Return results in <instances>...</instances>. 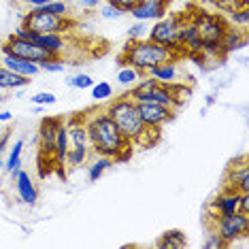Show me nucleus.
I'll use <instances>...</instances> for the list:
<instances>
[{"label": "nucleus", "mask_w": 249, "mask_h": 249, "mask_svg": "<svg viewBox=\"0 0 249 249\" xmlns=\"http://www.w3.org/2000/svg\"><path fill=\"white\" fill-rule=\"evenodd\" d=\"M88 128V137L92 151L98 156L113 158L115 162H126L132 156L134 143L122 134V130L117 128V124L109 117V113L105 109H92L88 113H83Z\"/></svg>", "instance_id": "1"}, {"label": "nucleus", "mask_w": 249, "mask_h": 249, "mask_svg": "<svg viewBox=\"0 0 249 249\" xmlns=\"http://www.w3.org/2000/svg\"><path fill=\"white\" fill-rule=\"evenodd\" d=\"M181 53L173 52L168 47H162L149 38H139V41H130L122 53L117 55V64L120 66H132L141 75H147L154 66L162 64L166 60H179Z\"/></svg>", "instance_id": "2"}, {"label": "nucleus", "mask_w": 249, "mask_h": 249, "mask_svg": "<svg viewBox=\"0 0 249 249\" xmlns=\"http://www.w3.org/2000/svg\"><path fill=\"white\" fill-rule=\"evenodd\" d=\"M188 15L192 24L196 26V32L202 41L200 55H211V58L224 55L222 38H224L226 28H228V21L219 13H207V11H194V13H188Z\"/></svg>", "instance_id": "3"}, {"label": "nucleus", "mask_w": 249, "mask_h": 249, "mask_svg": "<svg viewBox=\"0 0 249 249\" xmlns=\"http://www.w3.org/2000/svg\"><path fill=\"white\" fill-rule=\"evenodd\" d=\"M105 111L109 113V117L117 124V128L122 130V134L126 137L130 143L137 145V141L141 139L145 130V124L139 115V107L134 100H130L128 96H122V98L115 100H107Z\"/></svg>", "instance_id": "4"}, {"label": "nucleus", "mask_w": 249, "mask_h": 249, "mask_svg": "<svg viewBox=\"0 0 249 249\" xmlns=\"http://www.w3.org/2000/svg\"><path fill=\"white\" fill-rule=\"evenodd\" d=\"M207 226L209 230H215L222 239L230 245H234L239 239H247L249 234V213H230V215H215L207 211Z\"/></svg>", "instance_id": "5"}, {"label": "nucleus", "mask_w": 249, "mask_h": 249, "mask_svg": "<svg viewBox=\"0 0 249 249\" xmlns=\"http://www.w3.org/2000/svg\"><path fill=\"white\" fill-rule=\"evenodd\" d=\"M181 19H183V13H173V15H164L162 19H158L154 28H151L149 32H147L145 38H149V41H154L158 45H162V47H168L173 49V52H177L183 55L179 47V26H181Z\"/></svg>", "instance_id": "6"}, {"label": "nucleus", "mask_w": 249, "mask_h": 249, "mask_svg": "<svg viewBox=\"0 0 249 249\" xmlns=\"http://www.w3.org/2000/svg\"><path fill=\"white\" fill-rule=\"evenodd\" d=\"M21 26H26L28 30L38 32V35H45V32H62L64 35L72 28V21L69 18L47 13L43 7H38V9H30L21 18Z\"/></svg>", "instance_id": "7"}, {"label": "nucleus", "mask_w": 249, "mask_h": 249, "mask_svg": "<svg viewBox=\"0 0 249 249\" xmlns=\"http://www.w3.org/2000/svg\"><path fill=\"white\" fill-rule=\"evenodd\" d=\"M0 52L13 53V55H18V58H24V60H32V62H36V64H41V62H47V60L53 58L52 53L45 52L43 47H38L36 43L26 41V38H19V36H15V35H9L7 36V41L0 45Z\"/></svg>", "instance_id": "8"}, {"label": "nucleus", "mask_w": 249, "mask_h": 249, "mask_svg": "<svg viewBox=\"0 0 249 249\" xmlns=\"http://www.w3.org/2000/svg\"><path fill=\"white\" fill-rule=\"evenodd\" d=\"M139 107V115L147 128H162L168 122L175 120V109L164 105H156V103H137Z\"/></svg>", "instance_id": "9"}, {"label": "nucleus", "mask_w": 249, "mask_h": 249, "mask_svg": "<svg viewBox=\"0 0 249 249\" xmlns=\"http://www.w3.org/2000/svg\"><path fill=\"white\" fill-rule=\"evenodd\" d=\"M62 122H64L62 117H47V120L41 122V128H38V151H41V158L53 160L55 137H58V128Z\"/></svg>", "instance_id": "10"}, {"label": "nucleus", "mask_w": 249, "mask_h": 249, "mask_svg": "<svg viewBox=\"0 0 249 249\" xmlns=\"http://www.w3.org/2000/svg\"><path fill=\"white\" fill-rule=\"evenodd\" d=\"M224 185L236 192H249V166H247V158L243 156L239 160H234L226 171Z\"/></svg>", "instance_id": "11"}, {"label": "nucleus", "mask_w": 249, "mask_h": 249, "mask_svg": "<svg viewBox=\"0 0 249 249\" xmlns=\"http://www.w3.org/2000/svg\"><path fill=\"white\" fill-rule=\"evenodd\" d=\"M179 47L183 53H192V55H200L202 52V41L196 32V26L192 24L190 15L185 13L179 26Z\"/></svg>", "instance_id": "12"}, {"label": "nucleus", "mask_w": 249, "mask_h": 249, "mask_svg": "<svg viewBox=\"0 0 249 249\" xmlns=\"http://www.w3.org/2000/svg\"><path fill=\"white\" fill-rule=\"evenodd\" d=\"M128 13H132V18L137 21H158L168 13V4L162 0H139V4H134Z\"/></svg>", "instance_id": "13"}, {"label": "nucleus", "mask_w": 249, "mask_h": 249, "mask_svg": "<svg viewBox=\"0 0 249 249\" xmlns=\"http://www.w3.org/2000/svg\"><path fill=\"white\" fill-rule=\"evenodd\" d=\"M239 198H241V192L236 190H230V188H222L217 196L211 200L209 205V211L215 213V215H230V213H236L239 211Z\"/></svg>", "instance_id": "14"}, {"label": "nucleus", "mask_w": 249, "mask_h": 249, "mask_svg": "<svg viewBox=\"0 0 249 249\" xmlns=\"http://www.w3.org/2000/svg\"><path fill=\"white\" fill-rule=\"evenodd\" d=\"M0 64L7 66L9 71L18 72V75L28 77V79L36 77L38 72H41V66H38L36 62H32V60H24V58H18V55L7 53V52H0Z\"/></svg>", "instance_id": "15"}, {"label": "nucleus", "mask_w": 249, "mask_h": 249, "mask_svg": "<svg viewBox=\"0 0 249 249\" xmlns=\"http://www.w3.org/2000/svg\"><path fill=\"white\" fill-rule=\"evenodd\" d=\"M13 175V181H15V190H18V196L21 202H26V205H35L38 200V192H36V185L32 183L30 175L24 173L19 168V171L11 173Z\"/></svg>", "instance_id": "16"}, {"label": "nucleus", "mask_w": 249, "mask_h": 249, "mask_svg": "<svg viewBox=\"0 0 249 249\" xmlns=\"http://www.w3.org/2000/svg\"><path fill=\"white\" fill-rule=\"evenodd\" d=\"M35 43L38 47H43L45 52H49L53 58H60L66 52V38L62 32H45V35H36Z\"/></svg>", "instance_id": "17"}, {"label": "nucleus", "mask_w": 249, "mask_h": 249, "mask_svg": "<svg viewBox=\"0 0 249 249\" xmlns=\"http://www.w3.org/2000/svg\"><path fill=\"white\" fill-rule=\"evenodd\" d=\"M149 77H154L158 83H164V86H171V83L177 81L179 77V69H177V60H166L162 62V64L154 66L149 72H147Z\"/></svg>", "instance_id": "18"}, {"label": "nucleus", "mask_w": 249, "mask_h": 249, "mask_svg": "<svg viewBox=\"0 0 249 249\" xmlns=\"http://www.w3.org/2000/svg\"><path fill=\"white\" fill-rule=\"evenodd\" d=\"M247 45V35L243 28H234V26H228L224 32V38H222V53H232L236 49L245 47Z\"/></svg>", "instance_id": "19"}, {"label": "nucleus", "mask_w": 249, "mask_h": 249, "mask_svg": "<svg viewBox=\"0 0 249 249\" xmlns=\"http://www.w3.org/2000/svg\"><path fill=\"white\" fill-rule=\"evenodd\" d=\"M30 83V79L24 75H18V72L9 71L7 66L0 64V89H19L26 88Z\"/></svg>", "instance_id": "20"}, {"label": "nucleus", "mask_w": 249, "mask_h": 249, "mask_svg": "<svg viewBox=\"0 0 249 249\" xmlns=\"http://www.w3.org/2000/svg\"><path fill=\"white\" fill-rule=\"evenodd\" d=\"M113 164H115V160H113V158L94 154V158L88 162V179H89V181H98V179L105 175L107 168H111Z\"/></svg>", "instance_id": "21"}, {"label": "nucleus", "mask_w": 249, "mask_h": 249, "mask_svg": "<svg viewBox=\"0 0 249 249\" xmlns=\"http://www.w3.org/2000/svg\"><path fill=\"white\" fill-rule=\"evenodd\" d=\"M156 245L160 249H181L188 245V239H185L183 230H166L160 239H158Z\"/></svg>", "instance_id": "22"}, {"label": "nucleus", "mask_w": 249, "mask_h": 249, "mask_svg": "<svg viewBox=\"0 0 249 249\" xmlns=\"http://www.w3.org/2000/svg\"><path fill=\"white\" fill-rule=\"evenodd\" d=\"M94 151L86 149V147H69V154L64 158V166L69 168H79V166H86L92 158Z\"/></svg>", "instance_id": "23"}, {"label": "nucleus", "mask_w": 249, "mask_h": 249, "mask_svg": "<svg viewBox=\"0 0 249 249\" xmlns=\"http://www.w3.org/2000/svg\"><path fill=\"white\" fill-rule=\"evenodd\" d=\"M171 92H173V109L175 111H179L181 107L192 98V86H188V83H185V86L179 81L171 83Z\"/></svg>", "instance_id": "24"}, {"label": "nucleus", "mask_w": 249, "mask_h": 249, "mask_svg": "<svg viewBox=\"0 0 249 249\" xmlns=\"http://www.w3.org/2000/svg\"><path fill=\"white\" fill-rule=\"evenodd\" d=\"M21 149H24V143H21V141H15L13 147H11V151H9L7 162H4V168H7L9 173H15L21 168Z\"/></svg>", "instance_id": "25"}, {"label": "nucleus", "mask_w": 249, "mask_h": 249, "mask_svg": "<svg viewBox=\"0 0 249 249\" xmlns=\"http://www.w3.org/2000/svg\"><path fill=\"white\" fill-rule=\"evenodd\" d=\"M139 79H141V72L137 69H132V66H120V71H117V83L124 88H132Z\"/></svg>", "instance_id": "26"}, {"label": "nucleus", "mask_w": 249, "mask_h": 249, "mask_svg": "<svg viewBox=\"0 0 249 249\" xmlns=\"http://www.w3.org/2000/svg\"><path fill=\"white\" fill-rule=\"evenodd\" d=\"M228 26H234V28H245L249 26V7H241V9H234L228 13Z\"/></svg>", "instance_id": "27"}, {"label": "nucleus", "mask_w": 249, "mask_h": 249, "mask_svg": "<svg viewBox=\"0 0 249 249\" xmlns=\"http://www.w3.org/2000/svg\"><path fill=\"white\" fill-rule=\"evenodd\" d=\"M92 98L96 100V103H105V100H111V96H113V86L111 83H107V81H98V83H94L92 88Z\"/></svg>", "instance_id": "28"}, {"label": "nucleus", "mask_w": 249, "mask_h": 249, "mask_svg": "<svg viewBox=\"0 0 249 249\" xmlns=\"http://www.w3.org/2000/svg\"><path fill=\"white\" fill-rule=\"evenodd\" d=\"M98 13H100V18L103 19H120L122 15H124V11L122 9H117L115 4H109V2H100V7H98Z\"/></svg>", "instance_id": "29"}, {"label": "nucleus", "mask_w": 249, "mask_h": 249, "mask_svg": "<svg viewBox=\"0 0 249 249\" xmlns=\"http://www.w3.org/2000/svg\"><path fill=\"white\" fill-rule=\"evenodd\" d=\"M211 2L217 7V11H222V13H230V11H234V9L247 7V0H211Z\"/></svg>", "instance_id": "30"}, {"label": "nucleus", "mask_w": 249, "mask_h": 249, "mask_svg": "<svg viewBox=\"0 0 249 249\" xmlns=\"http://www.w3.org/2000/svg\"><path fill=\"white\" fill-rule=\"evenodd\" d=\"M69 86L75 88V89H89L94 86V79L89 75H86V72H81V75H75V77L69 79Z\"/></svg>", "instance_id": "31"}, {"label": "nucleus", "mask_w": 249, "mask_h": 249, "mask_svg": "<svg viewBox=\"0 0 249 249\" xmlns=\"http://www.w3.org/2000/svg\"><path fill=\"white\" fill-rule=\"evenodd\" d=\"M47 13H53V15H60V18H69V4L64 0H52L49 4L43 7Z\"/></svg>", "instance_id": "32"}, {"label": "nucleus", "mask_w": 249, "mask_h": 249, "mask_svg": "<svg viewBox=\"0 0 249 249\" xmlns=\"http://www.w3.org/2000/svg\"><path fill=\"white\" fill-rule=\"evenodd\" d=\"M55 94L52 92H38L35 96H30V103L32 105H38V107H47V105H55Z\"/></svg>", "instance_id": "33"}, {"label": "nucleus", "mask_w": 249, "mask_h": 249, "mask_svg": "<svg viewBox=\"0 0 249 249\" xmlns=\"http://www.w3.org/2000/svg\"><path fill=\"white\" fill-rule=\"evenodd\" d=\"M205 247L207 249H224V247H228V243H226L215 230H209L207 241H205Z\"/></svg>", "instance_id": "34"}, {"label": "nucleus", "mask_w": 249, "mask_h": 249, "mask_svg": "<svg viewBox=\"0 0 249 249\" xmlns=\"http://www.w3.org/2000/svg\"><path fill=\"white\" fill-rule=\"evenodd\" d=\"M41 71H45V72H62L64 71V60L62 58H52V60H47V62H41Z\"/></svg>", "instance_id": "35"}, {"label": "nucleus", "mask_w": 249, "mask_h": 249, "mask_svg": "<svg viewBox=\"0 0 249 249\" xmlns=\"http://www.w3.org/2000/svg\"><path fill=\"white\" fill-rule=\"evenodd\" d=\"M147 35V28H145V21H137L128 28V38L130 41H139V38H145Z\"/></svg>", "instance_id": "36"}, {"label": "nucleus", "mask_w": 249, "mask_h": 249, "mask_svg": "<svg viewBox=\"0 0 249 249\" xmlns=\"http://www.w3.org/2000/svg\"><path fill=\"white\" fill-rule=\"evenodd\" d=\"M105 2H109V4H115L117 9H122L124 13H128V11L132 9L134 4H139V0H105Z\"/></svg>", "instance_id": "37"}, {"label": "nucleus", "mask_w": 249, "mask_h": 249, "mask_svg": "<svg viewBox=\"0 0 249 249\" xmlns=\"http://www.w3.org/2000/svg\"><path fill=\"white\" fill-rule=\"evenodd\" d=\"M75 2H77V7H81L86 11H92V9L100 7V2H103V0H75Z\"/></svg>", "instance_id": "38"}, {"label": "nucleus", "mask_w": 249, "mask_h": 249, "mask_svg": "<svg viewBox=\"0 0 249 249\" xmlns=\"http://www.w3.org/2000/svg\"><path fill=\"white\" fill-rule=\"evenodd\" d=\"M239 211L241 213H249V192H243L239 198Z\"/></svg>", "instance_id": "39"}, {"label": "nucleus", "mask_w": 249, "mask_h": 249, "mask_svg": "<svg viewBox=\"0 0 249 249\" xmlns=\"http://www.w3.org/2000/svg\"><path fill=\"white\" fill-rule=\"evenodd\" d=\"M30 9H38V7H45V4H49L52 0H24Z\"/></svg>", "instance_id": "40"}, {"label": "nucleus", "mask_w": 249, "mask_h": 249, "mask_svg": "<svg viewBox=\"0 0 249 249\" xmlns=\"http://www.w3.org/2000/svg\"><path fill=\"white\" fill-rule=\"evenodd\" d=\"M11 120H13V113H9V111L0 113V122H11Z\"/></svg>", "instance_id": "41"}, {"label": "nucleus", "mask_w": 249, "mask_h": 249, "mask_svg": "<svg viewBox=\"0 0 249 249\" xmlns=\"http://www.w3.org/2000/svg\"><path fill=\"white\" fill-rule=\"evenodd\" d=\"M2 168H4V162H2V158H0V173H2Z\"/></svg>", "instance_id": "42"}, {"label": "nucleus", "mask_w": 249, "mask_h": 249, "mask_svg": "<svg viewBox=\"0 0 249 249\" xmlns=\"http://www.w3.org/2000/svg\"><path fill=\"white\" fill-rule=\"evenodd\" d=\"M181 2H185V4H192V2H194V0H181Z\"/></svg>", "instance_id": "43"}, {"label": "nucleus", "mask_w": 249, "mask_h": 249, "mask_svg": "<svg viewBox=\"0 0 249 249\" xmlns=\"http://www.w3.org/2000/svg\"><path fill=\"white\" fill-rule=\"evenodd\" d=\"M2 103H4V96H2V94H0V105H2Z\"/></svg>", "instance_id": "44"}, {"label": "nucleus", "mask_w": 249, "mask_h": 249, "mask_svg": "<svg viewBox=\"0 0 249 249\" xmlns=\"http://www.w3.org/2000/svg\"><path fill=\"white\" fill-rule=\"evenodd\" d=\"M162 2H166V4H171V0H162Z\"/></svg>", "instance_id": "45"}]
</instances>
